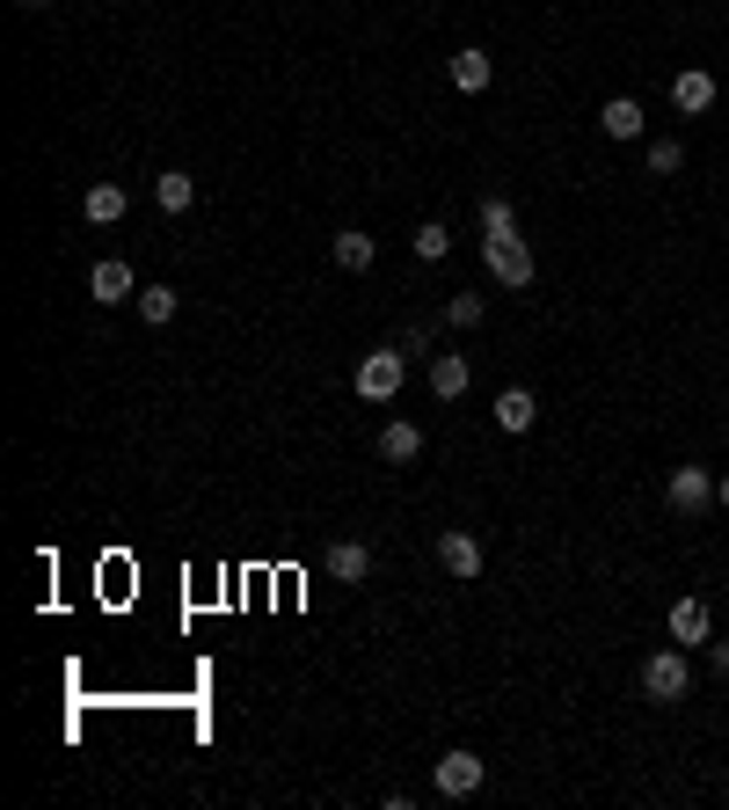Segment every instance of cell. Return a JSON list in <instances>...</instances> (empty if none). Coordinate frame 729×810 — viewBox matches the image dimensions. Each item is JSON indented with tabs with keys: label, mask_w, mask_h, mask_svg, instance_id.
Returning <instances> with one entry per match:
<instances>
[{
	"label": "cell",
	"mask_w": 729,
	"mask_h": 810,
	"mask_svg": "<svg viewBox=\"0 0 729 810\" xmlns=\"http://www.w3.org/2000/svg\"><path fill=\"white\" fill-rule=\"evenodd\" d=\"M686 687H694V671H686V657H678V650H657L643 665V694H649V701H686Z\"/></svg>",
	"instance_id": "4"
},
{
	"label": "cell",
	"mask_w": 729,
	"mask_h": 810,
	"mask_svg": "<svg viewBox=\"0 0 729 810\" xmlns=\"http://www.w3.org/2000/svg\"><path fill=\"white\" fill-rule=\"evenodd\" d=\"M438 563H445L452 577H482V541L460 533V526H445V533H438Z\"/></svg>",
	"instance_id": "8"
},
{
	"label": "cell",
	"mask_w": 729,
	"mask_h": 810,
	"mask_svg": "<svg viewBox=\"0 0 729 810\" xmlns=\"http://www.w3.org/2000/svg\"><path fill=\"white\" fill-rule=\"evenodd\" d=\"M489 73H496V66H489V52H474V44H468V52H452V89H460V95H482Z\"/></svg>",
	"instance_id": "14"
},
{
	"label": "cell",
	"mask_w": 729,
	"mask_h": 810,
	"mask_svg": "<svg viewBox=\"0 0 729 810\" xmlns=\"http://www.w3.org/2000/svg\"><path fill=\"white\" fill-rule=\"evenodd\" d=\"M372 256H380V248H372V234H358V227L336 234V270H350V278H358V270H372Z\"/></svg>",
	"instance_id": "17"
},
{
	"label": "cell",
	"mask_w": 729,
	"mask_h": 810,
	"mask_svg": "<svg viewBox=\"0 0 729 810\" xmlns=\"http://www.w3.org/2000/svg\"><path fill=\"white\" fill-rule=\"evenodd\" d=\"M401 380H409L401 351H364V366H358V394H364V402H394Z\"/></svg>",
	"instance_id": "2"
},
{
	"label": "cell",
	"mask_w": 729,
	"mask_h": 810,
	"mask_svg": "<svg viewBox=\"0 0 729 810\" xmlns=\"http://www.w3.org/2000/svg\"><path fill=\"white\" fill-rule=\"evenodd\" d=\"M664 504H671L678 519H700V511L715 504V475H708V468H671V482H664Z\"/></svg>",
	"instance_id": "3"
},
{
	"label": "cell",
	"mask_w": 729,
	"mask_h": 810,
	"mask_svg": "<svg viewBox=\"0 0 729 810\" xmlns=\"http://www.w3.org/2000/svg\"><path fill=\"white\" fill-rule=\"evenodd\" d=\"M124 205H132V197H124L117 183H95V191L81 197V212L95 219V227H117V219H124Z\"/></svg>",
	"instance_id": "16"
},
{
	"label": "cell",
	"mask_w": 729,
	"mask_h": 810,
	"mask_svg": "<svg viewBox=\"0 0 729 810\" xmlns=\"http://www.w3.org/2000/svg\"><path fill=\"white\" fill-rule=\"evenodd\" d=\"M175 307H183V300H175L168 285H140V321H146V329H161V321H175Z\"/></svg>",
	"instance_id": "19"
},
{
	"label": "cell",
	"mask_w": 729,
	"mask_h": 810,
	"mask_svg": "<svg viewBox=\"0 0 729 810\" xmlns=\"http://www.w3.org/2000/svg\"><path fill=\"white\" fill-rule=\"evenodd\" d=\"M445 248H452V234L438 227V219H423V227H417V256H423V264H445Z\"/></svg>",
	"instance_id": "21"
},
{
	"label": "cell",
	"mask_w": 729,
	"mask_h": 810,
	"mask_svg": "<svg viewBox=\"0 0 729 810\" xmlns=\"http://www.w3.org/2000/svg\"><path fill=\"white\" fill-rule=\"evenodd\" d=\"M708 665H715V671H729V643H715V650H708Z\"/></svg>",
	"instance_id": "24"
},
{
	"label": "cell",
	"mask_w": 729,
	"mask_h": 810,
	"mask_svg": "<svg viewBox=\"0 0 729 810\" xmlns=\"http://www.w3.org/2000/svg\"><path fill=\"white\" fill-rule=\"evenodd\" d=\"M482 227H489V234H511L518 219H511V205H504V197H482Z\"/></svg>",
	"instance_id": "23"
},
{
	"label": "cell",
	"mask_w": 729,
	"mask_h": 810,
	"mask_svg": "<svg viewBox=\"0 0 729 810\" xmlns=\"http://www.w3.org/2000/svg\"><path fill=\"white\" fill-rule=\"evenodd\" d=\"M715 511H722V519H729V482H715Z\"/></svg>",
	"instance_id": "25"
},
{
	"label": "cell",
	"mask_w": 729,
	"mask_h": 810,
	"mask_svg": "<svg viewBox=\"0 0 729 810\" xmlns=\"http://www.w3.org/2000/svg\"><path fill=\"white\" fill-rule=\"evenodd\" d=\"M482 315H489L482 293H452V300H445V321H452V329H482Z\"/></svg>",
	"instance_id": "20"
},
{
	"label": "cell",
	"mask_w": 729,
	"mask_h": 810,
	"mask_svg": "<svg viewBox=\"0 0 729 810\" xmlns=\"http://www.w3.org/2000/svg\"><path fill=\"white\" fill-rule=\"evenodd\" d=\"M664 621H671V643H686V650H694V643H715V614H708V599H678Z\"/></svg>",
	"instance_id": "7"
},
{
	"label": "cell",
	"mask_w": 729,
	"mask_h": 810,
	"mask_svg": "<svg viewBox=\"0 0 729 810\" xmlns=\"http://www.w3.org/2000/svg\"><path fill=\"white\" fill-rule=\"evenodd\" d=\"M431 789L438 796H474V789H482V759H474V752H445L431 767Z\"/></svg>",
	"instance_id": "6"
},
{
	"label": "cell",
	"mask_w": 729,
	"mask_h": 810,
	"mask_svg": "<svg viewBox=\"0 0 729 810\" xmlns=\"http://www.w3.org/2000/svg\"><path fill=\"white\" fill-rule=\"evenodd\" d=\"M16 8H44V0H16Z\"/></svg>",
	"instance_id": "26"
},
{
	"label": "cell",
	"mask_w": 729,
	"mask_h": 810,
	"mask_svg": "<svg viewBox=\"0 0 729 810\" xmlns=\"http://www.w3.org/2000/svg\"><path fill=\"white\" fill-rule=\"evenodd\" d=\"M533 417H540V402L525 388H504L496 394V431H533Z\"/></svg>",
	"instance_id": "15"
},
{
	"label": "cell",
	"mask_w": 729,
	"mask_h": 810,
	"mask_svg": "<svg viewBox=\"0 0 729 810\" xmlns=\"http://www.w3.org/2000/svg\"><path fill=\"white\" fill-rule=\"evenodd\" d=\"M329 577L336 584H364V577H372V547H364V541H336L329 547Z\"/></svg>",
	"instance_id": "10"
},
{
	"label": "cell",
	"mask_w": 729,
	"mask_h": 810,
	"mask_svg": "<svg viewBox=\"0 0 729 810\" xmlns=\"http://www.w3.org/2000/svg\"><path fill=\"white\" fill-rule=\"evenodd\" d=\"M154 197H161V212H191V205H197V183L183 176V168H161V176H154Z\"/></svg>",
	"instance_id": "18"
},
{
	"label": "cell",
	"mask_w": 729,
	"mask_h": 810,
	"mask_svg": "<svg viewBox=\"0 0 729 810\" xmlns=\"http://www.w3.org/2000/svg\"><path fill=\"white\" fill-rule=\"evenodd\" d=\"M423 453V431H417V423H409V417H394V423H387V431H380V460H394V468H409V460H417Z\"/></svg>",
	"instance_id": "12"
},
{
	"label": "cell",
	"mask_w": 729,
	"mask_h": 810,
	"mask_svg": "<svg viewBox=\"0 0 729 810\" xmlns=\"http://www.w3.org/2000/svg\"><path fill=\"white\" fill-rule=\"evenodd\" d=\"M431 394H445V402L468 394V358H460V351H438L431 358Z\"/></svg>",
	"instance_id": "13"
},
{
	"label": "cell",
	"mask_w": 729,
	"mask_h": 810,
	"mask_svg": "<svg viewBox=\"0 0 729 810\" xmlns=\"http://www.w3.org/2000/svg\"><path fill=\"white\" fill-rule=\"evenodd\" d=\"M678 161H686L678 140H649V176H678Z\"/></svg>",
	"instance_id": "22"
},
{
	"label": "cell",
	"mask_w": 729,
	"mask_h": 810,
	"mask_svg": "<svg viewBox=\"0 0 729 810\" xmlns=\"http://www.w3.org/2000/svg\"><path fill=\"white\" fill-rule=\"evenodd\" d=\"M482 264H489V278L511 285V293H525V285H533V248H525L518 227H511V234H482Z\"/></svg>",
	"instance_id": "1"
},
{
	"label": "cell",
	"mask_w": 729,
	"mask_h": 810,
	"mask_svg": "<svg viewBox=\"0 0 729 810\" xmlns=\"http://www.w3.org/2000/svg\"><path fill=\"white\" fill-rule=\"evenodd\" d=\"M88 293H95L103 307H117V300H140V278H132V264H124V256H103V264L88 270Z\"/></svg>",
	"instance_id": "5"
},
{
	"label": "cell",
	"mask_w": 729,
	"mask_h": 810,
	"mask_svg": "<svg viewBox=\"0 0 729 810\" xmlns=\"http://www.w3.org/2000/svg\"><path fill=\"white\" fill-rule=\"evenodd\" d=\"M643 103H627V95H613L606 110H598V132H606V140H643Z\"/></svg>",
	"instance_id": "11"
},
{
	"label": "cell",
	"mask_w": 729,
	"mask_h": 810,
	"mask_svg": "<svg viewBox=\"0 0 729 810\" xmlns=\"http://www.w3.org/2000/svg\"><path fill=\"white\" fill-rule=\"evenodd\" d=\"M671 103H678V117H700V110L715 103V73H700V66H686L671 81Z\"/></svg>",
	"instance_id": "9"
}]
</instances>
